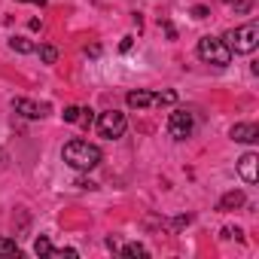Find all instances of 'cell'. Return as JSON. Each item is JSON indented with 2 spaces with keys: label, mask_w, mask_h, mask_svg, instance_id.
I'll return each instance as SVG.
<instances>
[{
  "label": "cell",
  "mask_w": 259,
  "mask_h": 259,
  "mask_svg": "<svg viewBox=\"0 0 259 259\" xmlns=\"http://www.w3.org/2000/svg\"><path fill=\"white\" fill-rule=\"evenodd\" d=\"M223 4H229V7H235V10H241V13L250 10V0H223Z\"/></svg>",
  "instance_id": "cell-17"
},
{
  "label": "cell",
  "mask_w": 259,
  "mask_h": 259,
  "mask_svg": "<svg viewBox=\"0 0 259 259\" xmlns=\"http://www.w3.org/2000/svg\"><path fill=\"white\" fill-rule=\"evenodd\" d=\"M192 128H195L192 113H186V110H174V113L168 116V135H171L174 141H186V138L192 135Z\"/></svg>",
  "instance_id": "cell-6"
},
{
  "label": "cell",
  "mask_w": 259,
  "mask_h": 259,
  "mask_svg": "<svg viewBox=\"0 0 259 259\" xmlns=\"http://www.w3.org/2000/svg\"><path fill=\"white\" fill-rule=\"evenodd\" d=\"M22 250H19V244L16 241H10V238H0V256H19Z\"/></svg>",
  "instance_id": "cell-12"
},
{
  "label": "cell",
  "mask_w": 259,
  "mask_h": 259,
  "mask_svg": "<svg viewBox=\"0 0 259 259\" xmlns=\"http://www.w3.org/2000/svg\"><path fill=\"white\" fill-rule=\"evenodd\" d=\"M76 116H79V107H67L64 110V122H76Z\"/></svg>",
  "instance_id": "cell-18"
},
{
  "label": "cell",
  "mask_w": 259,
  "mask_h": 259,
  "mask_svg": "<svg viewBox=\"0 0 259 259\" xmlns=\"http://www.w3.org/2000/svg\"><path fill=\"white\" fill-rule=\"evenodd\" d=\"M19 4H40V7H43L46 0H19Z\"/></svg>",
  "instance_id": "cell-23"
},
{
  "label": "cell",
  "mask_w": 259,
  "mask_h": 259,
  "mask_svg": "<svg viewBox=\"0 0 259 259\" xmlns=\"http://www.w3.org/2000/svg\"><path fill=\"white\" fill-rule=\"evenodd\" d=\"M76 122H79L82 128H92V122H95V116H92V110H79V116H76Z\"/></svg>",
  "instance_id": "cell-16"
},
{
  "label": "cell",
  "mask_w": 259,
  "mask_h": 259,
  "mask_svg": "<svg viewBox=\"0 0 259 259\" xmlns=\"http://www.w3.org/2000/svg\"><path fill=\"white\" fill-rule=\"evenodd\" d=\"M10 46H13L16 52H22V55L34 52V43H31V40H25V37H13V40H10Z\"/></svg>",
  "instance_id": "cell-11"
},
{
  "label": "cell",
  "mask_w": 259,
  "mask_h": 259,
  "mask_svg": "<svg viewBox=\"0 0 259 259\" xmlns=\"http://www.w3.org/2000/svg\"><path fill=\"white\" fill-rule=\"evenodd\" d=\"M61 159L73 171H92V168L101 165V150L95 144H89V141H70V144H64Z\"/></svg>",
  "instance_id": "cell-1"
},
{
  "label": "cell",
  "mask_w": 259,
  "mask_h": 259,
  "mask_svg": "<svg viewBox=\"0 0 259 259\" xmlns=\"http://www.w3.org/2000/svg\"><path fill=\"white\" fill-rule=\"evenodd\" d=\"M76 186H79V189H95V183H92V180H76Z\"/></svg>",
  "instance_id": "cell-21"
},
{
  "label": "cell",
  "mask_w": 259,
  "mask_h": 259,
  "mask_svg": "<svg viewBox=\"0 0 259 259\" xmlns=\"http://www.w3.org/2000/svg\"><path fill=\"white\" fill-rule=\"evenodd\" d=\"M128 107L135 110H147V107H162V104H174L177 101V92H147V89H138V92H128Z\"/></svg>",
  "instance_id": "cell-4"
},
{
  "label": "cell",
  "mask_w": 259,
  "mask_h": 259,
  "mask_svg": "<svg viewBox=\"0 0 259 259\" xmlns=\"http://www.w3.org/2000/svg\"><path fill=\"white\" fill-rule=\"evenodd\" d=\"M40 61L43 64H55L58 61V49L55 46H40Z\"/></svg>",
  "instance_id": "cell-13"
},
{
  "label": "cell",
  "mask_w": 259,
  "mask_h": 259,
  "mask_svg": "<svg viewBox=\"0 0 259 259\" xmlns=\"http://www.w3.org/2000/svg\"><path fill=\"white\" fill-rule=\"evenodd\" d=\"M256 165H259V156L256 153H244L238 159V174L244 183H256Z\"/></svg>",
  "instance_id": "cell-8"
},
{
  "label": "cell",
  "mask_w": 259,
  "mask_h": 259,
  "mask_svg": "<svg viewBox=\"0 0 259 259\" xmlns=\"http://www.w3.org/2000/svg\"><path fill=\"white\" fill-rule=\"evenodd\" d=\"M195 52L204 64H213V67H226L232 61V49L223 43V37H201Z\"/></svg>",
  "instance_id": "cell-3"
},
{
  "label": "cell",
  "mask_w": 259,
  "mask_h": 259,
  "mask_svg": "<svg viewBox=\"0 0 259 259\" xmlns=\"http://www.w3.org/2000/svg\"><path fill=\"white\" fill-rule=\"evenodd\" d=\"M13 110L22 113L25 119H40V116H46V113H43L46 107H40V104H34V101H28V98H16V101H13Z\"/></svg>",
  "instance_id": "cell-9"
},
{
  "label": "cell",
  "mask_w": 259,
  "mask_h": 259,
  "mask_svg": "<svg viewBox=\"0 0 259 259\" xmlns=\"http://www.w3.org/2000/svg\"><path fill=\"white\" fill-rule=\"evenodd\" d=\"M125 128H128V119H125V113H119V110H107V113L98 116V135L107 138V141L122 138Z\"/></svg>",
  "instance_id": "cell-5"
},
{
  "label": "cell",
  "mask_w": 259,
  "mask_h": 259,
  "mask_svg": "<svg viewBox=\"0 0 259 259\" xmlns=\"http://www.w3.org/2000/svg\"><path fill=\"white\" fill-rule=\"evenodd\" d=\"M122 256H147V247L138 244V241H135V244H125V247H122Z\"/></svg>",
  "instance_id": "cell-15"
},
{
  "label": "cell",
  "mask_w": 259,
  "mask_h": 259,
  "mask_svg": "<svg viewBox=\"0 0 259 259\" xmlns=\"http://www.w3.org/2000/svg\"><path fill=\"white\" fill-rule=\"evenodd\" d=\"M229 138L238 141V144H256L259 141V128L253 122H235L232 132H229Z\"/></svg>",
  "instance_id": "cell-7"
},
{
  "label": "cell",
  "mask_w": 259,
  "mask_h": 259,
  "mask_svg": "<svg viewBox=\"0 0 259 259\" xmlns=\"http://www.w3.org/2000/svg\"><path fill=\"white\" fill-rule=\"evenodd\" d=\"M223 43H226L232 52H238V55H250V52L259 46V25H256V22H247V25H241V28H232V31L223 34Z\"/></svg>",
  "instance_id": "cell-2"
},
{
  "label": "cell",
  "mask_w": 259,
  "mask_h": 259,
  "mask_svg": "<svg viewBox=\"0 0 259 259\" xmlns=\"http://www.w3.org/2000/svg\"><path fill=\"white\" fill-rule=\"evenodd\" d=\"M7 165V150H0V168Z\"/></svg>",
  "instance_id": "cell-22"
},
{
  "label": "cell",
  "mask_w": 259,
  "mask_h": 259,
  "mask_svg": "<svg viewBox=\"0 0 259 259\" xmlns=\"http://www.w3.org/2000/svg\"><path fill=\"white\" fill-rule=\"evenodd\" d=\"M238 207H244V192H241V189L226 192V195L220 198V204H217V210H238Z\"/></svg>",
  "instance_id": "cell-10"
},
{
  "label": "cell",
  "mask_w": 259,
  "mask_h": 259,
  "mask_svg": "<svg viewBox=\"0 0 259 259\" xmlns=\"http://www.w3.org/2000/svg\"><path fill=\"white\" fill-rule=\"evenodd\" d=\"M34 253H37V256H52V241H49V238H37Z\"/></svg>",
  "instance_id": "cell-14"
},
{
  "label": "cell",
  "mask_w": 259,
  "mask_h": 259,
  "mask_svg": "<svg viewBox=\"0 0 259 259\" xmlns=\"http://www.w3.org/2000/svg\"><path fill=\"white\" fill-rule=\"evenodd\" d=\"M192 16H195V19H207L210 10H207V7H192Z\"/></svg>",
  "instance_id": "cell-19"
},
{
  "label": "cell",
  "mask_w": 259,
  "mask_h": 259,
  "mask_svg": "<svg viewBox=\"0 0 259 259\" xmlns=\"http://www.w3.org/2000/svg\"><path fill=\"white\" fill-rule=\"evenodd\" d=\"M132 40H135V37H125V40L119 43V49H122V52H128V49H132Z\"/></svg>",
  "instance_id": "cell-20"
}]
</instances>
